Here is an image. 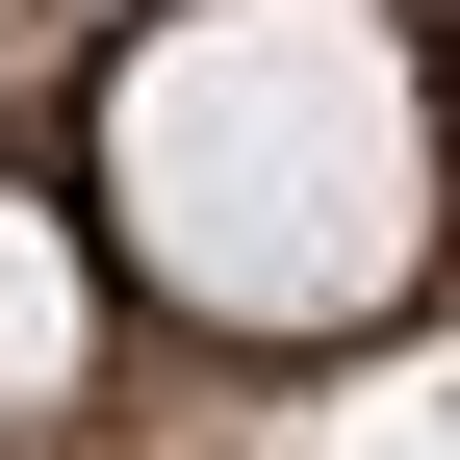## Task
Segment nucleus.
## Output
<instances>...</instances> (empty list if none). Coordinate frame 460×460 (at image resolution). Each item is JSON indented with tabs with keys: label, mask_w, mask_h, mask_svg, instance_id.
Here are the masks:
<instances>
[{
	"label": "nucleus",
	"mask_w": 460,
	"mask_h": 460,
	"mask_svg": "<svg viewBox=\"0 0 460 460\" xmlns=\"http://www.w3.org/2000/svg\"><path fill=\"white\" fill-rule=\"evenodd\" d=\"M102 205L205 332H358L435 256V102L384 0H180L102 77Z\"/></svg>",
	"instance_id": "f257e3e1"
},
{
	"label": "nucleus",
	"mask_w": 460,
	"mask_h": 460,
	"mask_svg": "<svg viewBox=\"0 0 460 460\" xmlns=\"http://www.w3.org/2000/svg\"><path fill=\"white\" fill-rule=\"evenodd\" d=\"M77 358H102V307H77V230H51V205H0V410H51Z\"/></svg>",
	"instance_id": "f03ea898"
},
{
	"label": "nucleus",
	"mask_w": 460,
	"mask_h": 460,
	"mask_svg": "<svg viewBox=\"0 0 460 460\" xmlns=\"http://www.w3.org/2000/svg\"><path fill=\"white\" fill-rule=\"evenodd\" d=\"M358 460H460V384H435V410H384V435H358Z\"/></svg>",
	"instance_id": "7ed1b4c3"
}]
</instances>
